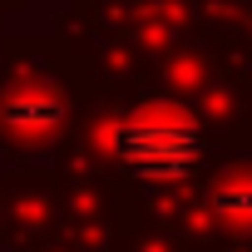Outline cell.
Here are the masks:
<instances>
[{
    "instance_id": "cell-1",
    "label": "cell",
    "mask_w": 252,
    "mask_h": 252,
    "mask_svg": "<svg viewBox=\"0 0 252 252\" xmlns=\"http://www.w3.org/2000/svg\"><path fill=\"white\" fill-rule=\"evenodd\" d=\"M94 139H99V149L114 154V163L124 173H134L144 183H183L198 173V163L208 154L203 119L178 99H149L119 119H104Z\"/></svg>"
},
{
    "instance_id": "cell-2",
    "label": "cell",
    "mask_w": 252,
    "mask_h": 252,
    "mask_svg": "<svg viewBox=\"0 0 252 252\" xmlns=\"http://www.w3.org/2000/svg\"><path fill=\"white\" fill-rule=\"evenodd\" d=\"M69 119V99L60 84L50 79H15L5 94H0V129H5L15 144H50Z\"/></svg>"
},
{
    "instance_id": "cell-3",
    "label": "cell",
    "mask_w": 252,
    "mask_h": 252,
    "mask_svg": "<svg viewBox=\"0 0 252 252\" xmlns=\"http://www.w3.org/2000/svg\"><path fill=\"white\" fill-rule=\"evenodd\" d=\"M208 208L218 222L227 227H252V168H232L213 183L208 193Z\"/></svg>"
}]
</instances>
